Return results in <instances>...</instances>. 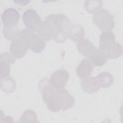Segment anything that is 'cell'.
I'll return each instance as SVG.
<instances>
[{"label":"cell","mask_w":123,"mask_h":123,"mask_svg":"<svg viewBox=\"0 0 123 123\" xmlns=\"http://www.w3.org/2000/svg\"><path fill=\"white\" fill-rule=\"evenodd\" d=\"M0 58V76H8L10 73L11 65L13 64L15 60L11 53L8 52H2Z\"/></svg>","instance_id":"cell-11"},{"label":"cell","mask_w":123,"mask_h":123,"mask_svg":"<svg viewBox=\"0 0 123 123\" xmlns=\"http://www.w3.org/2000/svg\"><path fill=\"white\" fill-rule=\"evenodd\" d=\"M19 19L20 14L16 9L12 8L6 9L1 14V20L4 26L17 25Z\"/></svg>","instance_id":"cell-9"},{"label":"cell","mask_w":123,"mask_h":123,"mask_svg":"<svg viewBox=\"0 0 123 123\" xmlns=\"http://www.w3.org/2000/svg\"><path fill=\"white\" fill-rule=\"evenodd\" d=\"M97 77L98 80L100 87L107 88L113 83V76L109 72H104L99 74Z\"/></svg>","instance_id":"cell-18"},{"label":"cell","mask_w":123,"mask_h":123,"mask_svg":"<svg viewBox=\"0 0 123 123\" xmlns=\"http://www.w3.org/2000/svg\"><path fill=\"white\" fill-rule=\"evenodd\" d=\"M93 21L102 32L111 31L115 27L113 16L105 9H101L94 14Z\"/></svg>","instance_id":"cell-4"},{"label":"cell","mask_w":123,"mask_h":123,"mask_svg":"<svg viewBox=\"0 0 123 123\" xmlns=\"http://www.w3.org/2000/svg\"><path fill=\"white\" fill-rule=\"evenodd\" d=\"M20 33L26 39L29 49L36 53L43 51L46 46L45 40L39 35L34 34L27 28L20 31Z\"/></svg>","instance_id":"cell-5"},{"label":"cell","mask_w":123,"mask_h":123,"mask_svg":"<svg viewBox=\"0 0 123 123\" xmlns=\"http://www.w3.org/2000/svg\"><path fill=\"white\" fill-rule=\"evenodd\" d=\"M20 31L17 25L10 27L4 26L3 29V36L7 40L12 41L17 37Z\"/></svg>","instance_id":"cell-20"},{"label":"cell","mask_w":123,"mask_h":123,"mask_svg":"<svg viewBox=\"0 0 123 123\" xmlns=\"http://www.w3.org/2000/svg\"><path fill=\"white\" fill-rule=\"evenodd\" d=\"M38 87L44 102L52 112L69 109L75 104L74 97L66 89L54 87L47 78L40 80Z\"/></svg>","instance_id":"cell-1"},{"label":"cell","mask_w":123,"mask_h":123,"mask_svg":"<svg viewBox=\"0 0 123 123\" xmlns=\"http://www.w3.org/2000/svg\"><path fill=\"white\" fill-rule=\"evenodd\" d=\"M28 49L26 39L19 32L17 37L10 43V53L16 59H21L25 56Z\"/></svg>","instance_id":"cell-6"},{"label":"cell","mask_w":123,"mask_h":123,"mask_svg":"<svg viewBox=\"0 0 123 123\" xmlns=\"http://www.w3.org/2000/svg\"><path fill=\"white\" fill-rule=\"evenodd\" d=\"M23 22L28 30L34 32H37L41 20L35 10L29 9L24 12L23 15Z\"/></svg>","instance_id":"cell-7"},{"label":"cell","mask_w":123,"mask_h":123,"mask_svg":"<svg viewBox=\"0 0 123 123\" xmlns=\"http://www.w3.org/2000/svg\"><path fill=\"white\" fill-rule=\"evenodd\" d=\"M80 86L83 91L89 94L97 93L100 88L97 76H88L82 79Z\"/></svg>","instance_id":"cell-10"},{"label":"cell","mask_w":123,"mask_h":123,"mask_svg":"<svg viewBox=\"0 0 123 123\" xmlns=\"http://www.w3.org/2000/svg\"><path fill=\"white\" fill-rule=\"evenodd\" d=\"M103 5L102 0H86L84 7L88 12L94 14L101 9Z\"/></svg>","instance_id":"cell-19"},{"label":"cell","mask_w":123,"mask_h":123,"mask_svg":"<svg viewBox=\"0 0 123 123\" xmlns=\"http://www.w3.org/2000/svg\"><path fill=\"white\" fill-rule=\"evenodd\" d=\"M89 60L93 65L99 67L104 65L106 63L107 58L101 50L96 48L89 57Z\"/></svg>","instance_id":"cell-16"},{"label":"cell","mask_w":123,"mask_h":123,"mask_svg":"<svg viewBox=\"0 0 123 123\" xmlns=\"http://www.w3.org/2000/svg\"><path fill=\"white\" fill-rule=\"evenodd\" d=\"M98 49L106 55L107 59H115L121 56L123 47L116 41L115 36L112 31H104L99 38Z\"/></svg>","instance_id":"cell-2"},{"label":"cell","mask_w":123,"mask_h":123,"mask_svg":"<svg viewBox=\"0 0 123 123\" xmlns=\"http://www.w3.org/2000/svg\"><path fill=\"white\" fill-rule=\"evenodd\" d=\"M85 35L84 28L79 24H73L69 26L66 31V37L72 41L77 42L83 38Z\"/></svg>","instance_id":"cell-14"},{"label":"cell","mask_w":123,"mask_h":123,"mask_svg":"<svg viewBox=\"0 0 123 123\" xmlns=\"http://www.w3.org/2000/svg\"><path fill=\"white\" fill-rule=\"evenodd\" d=\"M37 32L38 35L45 40L49 41L54 38V29L50 23L46 20L41 21Z\"/></svg>","instance_id":"cell-12"},{"label":"cell","mask_w":123,"mask_h":123,"mask_svg":"<svg viewBox=\"0 0 123 123\" xmlns=\"http://www.w3.org/2000/svg\"><path fill=\"white\" fill-rule=\"evenodd\" d=\"M1 89L6 93L13 92L16 88V83L14 79L11 76H0Z\"/></svg>","instance_id":"cell-17"},{"label":"cell","mask_w":123,"mask_h":123,"mask_svg":"<svg viewBox=\"0 0 123 123\" xmlns=\"http://www.w3.org/2000/svg\"><path fill=\"white\" fill-rule=\"evenodd\" d=\"M69 78L68 72L59 69L52 73L49 80L50 84L57 88H64Z\"/></svg>","instance_id":"cell-8"},{"label":"cell","mask_w":123,"mask_h":123,"mask_svg":"<svg viewBox=\"0 0 123 123\" xmlns=\"http://www.w3.org/2000/svg\"><path fill=\"white\" fill-rule=\"evenodd\" d=\"M93 66L88 59H83L76 69V74L81 79L89 76L93 71Z\"/></svg>","instance_id":"cell-13"},{"label":"cell","mask_w":123,"mask_h":123,"mask_svg":"<svg viewBox=\"0 0 123 123\" xmlns=\"http://www.w3.org/2000/svg\"><path fill=\"white\" fill-rule=\"evenodd\" d=\"M78 52L83 56L89 57L96 49L95 45L88 39L82 38L77 41Z\"/></svg>","instance_id":"cell-15"},{"label":"cell","mask_w":123,"mask_h":123,"mask_svg":"<svg viewBox=\"0 0 123 123\" xmlns=\"http://www.w3.org/2000/svg\"><path fill=\"white\" fill-rule=\"evenodd\" d=\"M52 25L55 36L53 39L57 43H62L67 38L66 31L70 26V21L64 14H50L46 17Z\"/></svg>","instance_id":"cell-3"},{"label":"cell","mask_w":123,"mask_h":123,"mask_svg":"<svg viewBox=\"0 0 123 123\" xmlns=\"http://www.w3.org/2000/svg\"><path fill=\"white\" fill-rule=\"evenodd\" d=\"M21 122L22 123H38L37 114L32 110L25 111L20 117Z\"/></svg>","instance_id":"cell-21"}]
</instances>
